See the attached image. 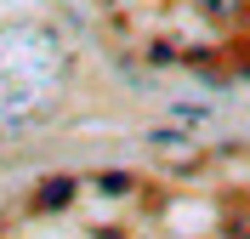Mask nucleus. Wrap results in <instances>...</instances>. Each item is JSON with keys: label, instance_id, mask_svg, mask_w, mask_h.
I'll return each mask as SVG.
<instances>
[{"label": "nucleus", "instance_id": "f257e3e1", "mask_svg": "<svg viewBox=\"0 0 250 239\" xmlns=\"http://www.w3.org/2000/svg\"><path fill=\"white\" fill-rule=\"evenodd\" d=\"M74 199V182L68 176H51L46 188H40V211H57V205H68Z\"/></svg>", "mask_w": 250, "mask_h": 239}]
</instances>
